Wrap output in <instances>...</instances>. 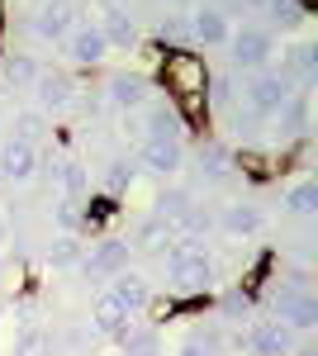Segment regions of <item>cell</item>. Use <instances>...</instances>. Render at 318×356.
<instances>
[{
	"label": "cell",
	"instance_id": "cell-40",
	"mask_svg": "<svg viewBox=\"0 0 318 356\" xmlns=\"http://www.w3.org/2000/svg\"><path fill=\"white\" fill-rule=\"evenodd\" d=\"M10 243V214H5V209H0V247Z\"/></svg>",
	"mask_w": 318,
	"mask_h": 356
},
{
	"label": "cell",
	"instance_id": "cell-10",
	"mask_svg": "<svg viewBox=\"0 0 318 356\" xmlns=\"http://www.w3.org/2000/svg\"><path fill=\"white\" fill-rule=\"evenodd\" d=\"M290 347H294V328H285L280 318H262L242 332V352L252 356H290Z\"/></svg>",
	"mask_w": 318,
	"mask_h": 356
},
{
	"label": "cell",
	"instance_id": "cell-41",
	"mask_svg": "<svg viewBox=\"0 0 318 356\" xmlns=\"http://www.w3.org/2000/svg\"><path fill=\"white\" fill-rule=\"evenodd\" d=\"M176 356H214V352H205V347H195V342H186V347H181Z\"/></svg>",
	"mask_w": 318,
	"mask_h": 356
},
{
	"label": "cell",
	"instance_id": "cell-43",
	"mask_svg": "<svg viewBox=\"0 0 318 356\" xmlns=\"http://www.w3.org/2000/svg\"><path fill=\"white\" fill-rule=\"evenodd\" d=\"M5 309H10V300H5V295H0V318H5Z\"/></svg>",
	"mask_w": 318,
	"mask_h": 356
},
{
	"label": "cell",
	"instance_id": "cell-4",
	"mask_svg": "<svg viewBox=\"0 0 318 356\" xmlns=\"http://www.w3.org/2000/svg\"><path fill=\"white\" fill-rule=\"evenodd\" d=\"M228 57H233V67L242 72H266V62L276 57V38H271V29H257V24H242L228 33Z\"/></svg>",
	"mask_w": 318,
	"mask_h": 356
},
{
	"label": "cell",
	"instance_id": "cell-37",
	"mask_svg": "<svg viewBox=\"0 0 318 356\" xmlns=\"http://www.w3.org/2000/svg\"><path fill=\"white\" fill-rule=\"evenodd\" d=\"M218 309H223V318H247V314H252V295H247V290H228Z\"/></svg>",
	"mask_w": 318,
	"mask_h": 356
},
{
	"label": "cell",
	"instance_id": "cell-9",
	"mask_svg": "<svg viewBox=\"0 0 318 356\" xmlns=\"http://www.w3.org/2000/svg\"><path fill=\"white\" fill-rule=\"evenodd\" d=\"M186 119L171 100H148L143 105V143H181L186 138Z\"/></svg>",
	"mask_w": 318,
	"mask_h": 356
},
{
	"label": "cell",
	"instance_id": "cell-12",
	"mask_svg": "<svg viewBox=\"0 0 318 356\" xmlns=\"http://www.w3.org/2000/svg\"><path fill=\"white\" fill-rule=\"evenodd\" d=\"M148 90H152V86H148V76H138V72H114V76L105 81V90H100V95H105L109 110L138 114L143 105H148Z\"/></svg>",
	"mask_w": 318,
	"mask_h": 356
},
{
	"label": "cell",
	"instance_id": "cell-42",
	"mask_svg": "<svg viewBox=\"0 0 318 356\" xmlns=\"http://www.w3.org/2000/svg\"><path fill=\"white\" fill-rule=\"evenodd\" d=\"M238 5H247V10H266L271 0H238Z\"/></svg>",
	"mask_w": 318,
	"mask_h": 356
},
{
	"label": "cell",
	"instance_id": "cell-25",
	"mask_svg": "<svg viewBox=\"0 0 318 356\" xmlns=\"http://www.w3.org/2000/svg\"><path fill=\"white\" fill-rule=\"evenodd\" d=\"M195 162H200V176H205V181H223L228 166H233V152H228L218 138H205L200 152H195Z\"/></svg>",
	"mask_w": 318,
	"mask_h": 356
},
{
	"label": "cell",
	"instance_id": "cell-28",
	"mask_svg": "<svg viewBox=\"0 0 318 356\" xmlns=\"http://www.w3.org/2000/svg\"><path fill=\"white\" fill-rule=\"evenodd\" d=\"M190 200H195V195H190L186 186H171V191H161L157 200H152V214H157V219H166V223H176L190 209Z\"/></svg>",
	"mask_w": 318,
	"mask_h": 356
},
{
	"label": "cell",
	"instance_id": "cell-8",
	"mask_svg": "<svg viewBox=\"0 0 318 356\" xmlns=\"http://www.w3.org/2000/svg\"><path fill=\"white\" fill-rule=\"evenodd\" d=\"M38 162H43L38 143H24V138H5L0 143V181L5 186H29L38 176Z\"/></svg>",
	"mask_w": 318,
	"mask_h": 356
},
{
	"label": "cell",
	"instance_id": "cell-5",
	"mask_svg": "<svg viewBox=\"0 0 318 356\" xmlns=\"http://www.w3.org/2000/svg\"><path fill=\"white\" fill-rule=\"evenodd\" d=\"M290 95H294V86L285 76H276V72H252V81L242 86V100H247L252 119H276Z\"/></svg>",
	"mask_w": 318,
	"mask_h": 356
},
{
	"label": "cell",
	"instance_id": "cell-14",
	"mask_svg": "<svg viewBox=\"0 0 318 356\" xmlns=\"http://www.w3.org/2000/svg\"><path fill=\"white\" fill-rule=\"evenodd\" d=\"M186 19H190V43H205V48H223L228 33H233V19L218 5H200V10H190Z\"/></svg>",
	"mask_w": 318,
	"mask_h": 356
},
{
	"label": "cell",
	"instance_id": "cell-22",
	"mask_svg": "<svg viewBox=\"0 0 318 356\" xmlns=\"http://www.w3.org/2000/svg\"><path fill=\"white\" fill-rule=\"evenodd\" d=\"M38 72H43V67L29 53H10L0 62V86H5V90H29V86L38 81Z\"/></svg>",
	"mask_w": 318,
	"mask_h": 356
},
{
	"label": "cell",
	"instance_id": "cell-15",
	"mask_svg": "<svg viewBox=\"0 0 318 356\" xmlns=\"http://www.w3.org/2000/svg\"><path fill=\"white\" fill-rule=\"evenodd\" d=\"M38 171H48V181L62 191V200H77L81 204V195L90 191V176H86V166L77 157H48V162H38Z\"/></svg>",
	"mask_w": 318,
	"mask_h": 356
},
{
	"label": "cell",
	"instance_id": "cell-31",
	"mask_svg": "<svg viewBox=\"0 0 318 356\" xmlns=\"http://www.w3.org/2000/svg\"><path fill=\"white\" fill-rule=\"evenodd\" d=\"M314 209H318V186H314V181H299V186H290V191H285V214L309 219Z\"/></svg>",
	"mask_w": 318,
	"mask_h": 356
},
{
	"label": "cell",
	"instance_id": "cell-46",
	"mask_svg": "<svg viewBox=\"0 0 318 356\" xmlns=\"http://www.w3.org/2000/svg\"><path fill=\"white\" fill-rule=\"evenodd\" d=\"M0 119H5V110H0Z\"/></svg>",
	"mask_w": 318,
	"mask_h": 356
},
{
	"label": "cell",
	"instance_id": "cell-27",
	"mask_svg": "<svg viewBox=\"0 0 318 356\" xmlns=\"http://www.w3.org/2000/svg\"><path fill=\"white\" fill-rule=\"evenodd\" d=\"M138 181V166L129 162V157H114V162H105V171H100V186H105V195H124Z\"/></svg>",
	"mask_w": 318,
	"mask_h": 356
},
{
	"label": "cell",
	"instance_id": "cell-17",
	"mask_svg": "<svg viewBox=\"0 0 318 356\" xmlns=\"http://www.w3.org/2000/svg\"><path fill=\"white\" fill-rule=\"evenodd\" d=\"M95 24H100V33H105L109 53H114V48H133V43H138V19H133L124 5H114V0H105V15H100Z\"/></svg>",
	"mask_w": 318,
	"mask_h": 356
},
{
	"label": "cell",
	"instance_id": "cell-33",
	"mask_svg": "<svg viewBox=\"0 0 318 356\" xmlns=\"http://www.w3.org/2000/svg\"><path fill=\"white\" fill-rule=\"evenodd\" d=\"M15 356H53V332L24 323V332L15 337Z\"/></svg>",
	"mask_w": 318,
	"mask_h": 356
},
{
	"label": "cell",
	"instance_id": "cell-44",
	"mask_svg": "<svg viewBox=\"0 0 318 356\" xmlns=\"http://www.w3.org/2000/svg\"><path fill=\"white\" fill-rule=\"evenodd\" d=\"M171 5H186V0H171Z\"/></svg>",
	"mask_w": 318,
	"mask_h": 356
},
{
	"label": "cell",
	"instance_id": "cell-39",
	"mask_svg": "<svg viewBox=\"0 0 318 356\" xmlns=\"http://www.w3.org/2000/svg\"><path fill=\"white\" fill-rule=\"evenodd\" d=\"M290 356H318V342H294Z\"/></svg>",
	"mask_w": 318,
	"mask_h": 356
},
{
	"label": "cell",
	"instance_id": "cell-1",
	"mask_svg": "<svg viewBox=\"0 0 318 356\" xmlns=\"http://www.w3.org/2000/svg\"><path fill=\"white\" fill-rule=\"evenodd\" d=\"M161 266H166V275H171V285L186 290V295L209 290V280L218 275V261H214L195 238H171V247L161 252Z\"/></svg>",
	"mask_w": 318,
	"mask_h": 356
},
{
	"label": "cell",
	"instance_id": "cell-26",
	"mask_svg": "<svg viewBox=\"0 0 318 356\" xmlns=\"http://www.w3.org/2000/svg\"><path fill=\"white\" fill-rule=\"evenodd\" d=\"M276 124H280V134H285V138H304V134H309V95H304V90H294L290 100L280 105Z\"/></svg>",
	"mask_w": 318,
	"mask_h": 356
},
{
	"label": "cell",
	"instance_id": "cell-21",
	"mask_svg": "<svg viewBox=\"0 0 318 356\" xmlns=\"http://www.w3.org/2000/svg\"><path fill=\"white\" fill-rule=\"evenodd\" d=\"M171 238H176V228H171V223L166 219H157V214H148V219L138 223V228H133V252H166V247H171Z\"/></svg>",
	"mask_w": 318,
	"mask_h": 356
},
{
	"label": "cell",
	"instance_id": "cell-45",
	"mask_svg": "<svg viewBox=\"0 0 318 356\" xmlns=\"http://www.w3.org/2000/svg\"><path fill=\"white\" fill-rule=\"evenodd\" d=\"M0 191H5V181H0Z\"/></svg>",
	"mask_w": 318,
	"mask_h": 356
},
{
	"label": "cell",
	"instance_id": "cell-30",
	"mask_svg": "<svg viewBox=\"0 0 318 356\" xmlns=\"http://www.w3.org/2000/svg\"><path fill=\"white\" fill-rule=\"evenodd\" d=\"M266 15H271V24H280V29H299L309 19V0H271Z\"/></svg>",
	"mask_w": 318,
	"mask_h": 356
},
{
	"label": "cell",
	"instance_id": "cell-7",
	"mask_svg": "<svg viewBox=\"0 0 318 356\" xmlns=\"http://www.w3.org/2000/svg\"><path fill=\"white\" fill-rule=\"evenodd\" d=\"M129 261H133V247L129 238H100V243H90V252L81 257V275H95V280H109V275H119V271H129Z\"/></svg>",
	"mask_w": 318,
	"mask_h": 356
},
{
	"label": "cell",
	"instance_id": "cell-34",
	"mask_svg": "<svg viewBox=\"0 0 318 356\" xmlns=\"http://www.w3.org/2000/svg\"><path fill=\"white\" fill-rule=\"evenodd\" d=\"M62 347L67 356H90V328H62L53 332V352Z\"/></svg>",
	"mask_w": 318,
	"mask_h": 356
},
{
	"label": "cell",
	"instance_id": "cell-13",
	"mask_svg": "<svg viewBox=\"0 0 318 356\" xmlns=\"http://www.w3.org/2000/svg\"><path fill=\"white\" fill-rule=\"evenodd\" d=\"M62 48H67V57L81 62V67H100V62L109 57L105 33H100V24H90V19H77V29L62 38Z\"/></svg>",
	"mask_w": 318,
	"mask_h": 356
},
{
	"label": "cell",
	"instance_id": "cell-36",
	"mask_svg": "<svg viewBox=\"0 0 318 356\" xmlns=\"http://www.w3.org/2000/svg\"><path fill=\"white\" fill-rule=\"evenodd\" d=\"M238 81L233 76H218V81H209V95H205V105H238Z\"/></svg>",
	"mask_w": 318,
	"mask_h": 356
},
{
	"label": "cell",
	"instance_id": "cell-23",
	"mask_svg": "<svg viewBox=\"0 0 318 356\" xmlns=\"http://www.w3.org/2000/svg\"><path fill=\"white\" fill-rule=\"evenodd\" d=\"M119 352L124 356H161V332L152 323H129L119 332Z\"/></svg>",
	"mask_w": 318,
	"mask_h": 356
},
{
	"label": "cell",
	"instance_id": "cell-16",
	"mask_svg": "<svg viewBox=\"0 0 318 356\" xmlns=\"http://www.w3.org/2000/svg\"><path fill=\"white\" fill-rule=\"evenodd\" d=\"M262 228H266V214L247 200H233V204L218 209V233H228V238H252Z\"/></svg>",
	"mask_w": 318,
	"mask_h": 356
},
{
	"label": "cell",
	"instance_id": "cell-29",
	"mask_svg": "<svg viewBox=\"0 0 318 356\" xmlns=\"http://www.w3.org/2000/svg\"><path fill=\"white\" fill-rule=\"evenodd\" d=\"M157 38L166 43V53L190 48V19H186V15H161V19H157Z\"/></svg>",
	"mask_w": 318,
	"mask_h": 356
},
{
	"label": "cell",
	"instance_id": "cell-11",
	"mask_svg": "<svg viewBox=\"0 0 318 356\" xmlns=\"http://www.w3.org/2000/svg\"><path fill=\"white\" fill-rule=\"evenodd\" d=\"M77 29V5L72 0H43L33 10V38L38 43H62Z\"/></svg>",
	"mask_w": 318,
	"mask_h": 356
},
{
	"label": "cell",
	"instance_id": "cell-38",
	"mask_svg": "<svg viewBox=\"0 0 318 356\" xmlns=\"http://www.w3.org/2000/svg\"><path fill=\"white\" fill-rule=\"evenodd\" d=\"M119 134L129 138V143H143V110L138 114H119Z\"/></svg>",
	"mask_w": 318,
	"mask_h": 356
},
{
	"label": "cell",
	"instance_id": "cell-20",
	"mask_svg": "<svg viewBox=\"0 0 318 356\" xmlns=\"http://www.w3.org/2000/svg\"><path fill=\"white\" fill-rule=\"evenodd\" d=\"M129 323H133V314H129L119 300H114L109 290H105L95 304H90V332H100V337H119Z\"/></svg>",
	"mask_w": 318,
	"mask_h": 356
},
{
	"label": "cell",
	"instance_id": "cell-35",
	"mask_svg": "<svg viewBox=\"0 0 318 356\" xmlns=\"http://www.w3.org/2000/svg\"><path fill=\"white\" fill-rule=\"evenodd\" d=\"M53 223H57V233H81V228H86V214L77 209V200H57Z\"/></svg>",
	"mask_w": 318,
	"mask_h": 356
},
{
	"label": "cell",
	"instance_id": "cell-3",
	"mask_svg": "<svg viewBox=\"0 0 318 356\" xmlns=\"http://www.w3.org/2000/svg\"><path fill=\"white\" fill-rule=\"evenodd\" d=\"M161 86L171 90V100L205 95V86H209V72H205L200 53H190V48H176V53H166V57H161Z\"/></svg>",
	"mask_w": 318,
	"mask_h": 356
},
{
	"label": "cell",
	"instance_id": "cell-18",
	"mask_svg": "<svg viewBox=\"0 0 318 356\" xmlns=\"http://www.w3.org/2000/svg\"><path fill=\"white\" fill-rule=\"evenodd\" d=\"M138 162L152 176H176L186 166V147L181 143H138Z\"/></svg>",
	"mask_w": 318,
	"mask_h": 356
},
{
	"label": "cell",
	"instance_id": "cell-32",
	"mask_svg": "<svg viewBox=\"0 0 318 356\" xmlns=\"http://www.w3.org/2000/svg\"><path fill=\"white\" fill-rule=\"evenodd\" d=\"M48 129H53V119H48L43 110H19V114H15V134H10V138H24V143H38V138L48 134Z\"/></svg>",
	"mask_w": 318,
	"mask_h": 356
},
{
	"label": "cell",
	"instance_id": "cell-24",
	"mask_svg": "<svg viewBox=\"0 0 318 356\" xmlns=\"http://www.w3.org/2000/svg\"><path fill=\"white\" fill-rule=\"evenodd\" d=\"M81 257H86L81 233H57L53 243H48V266H53V271H77Z\"/></svg>",
	"mask_w": 318,
	"mask_h": 356
},
{
	"label": "cell",
	"instance_id": "cell-6",
	"mask_svg": "<svg viewBox=\"0 0 318 356\" xmlns=\"http://www.w3.org/2000/svg\"><path fill=\"white\" fill-rule=\"evenodd\" d=\"M29 90H33V110H43L48 119H53V114H67L72 105H77V90H81V86L72 81L67 72L43 67V72H38V81L29 86Z\"/></svg>",
	"mask_w": 318,
	"mask_h": 356
},
{
	"label": "cell",
	"instance_id": "cell-2",
	"mask_svg": "<svg viewBox=\"0 0 318 356\" xmlns=\"http://www.w3.org/2000/svg\"><path fill=\"white\" fill-rule=\"evenodd\" d=\"M271 309H276V318L294 332H314L318 328V300L314 290H309V275H294V280H280L276 290H271Z\"/></svg>",
	"mask_w": 318,
	"mask_h": 356
},
{
	"label": "cell",
	"instance_id": "cell-19",
	"mask_svg": "<svg viewBox=\"0 0 318 356\" xmlns=\"http://www.w3.org/2000/svg\"><path fill=\"white\" fill-rule=\"evenodd\" d=\"M109 295L124 304L129 314H143V309H152V285L143 280L138 271H119V275H109Z\"/></svg>",
	"mask_w": 318,
	"mask_h": 356
}]
</instances>
